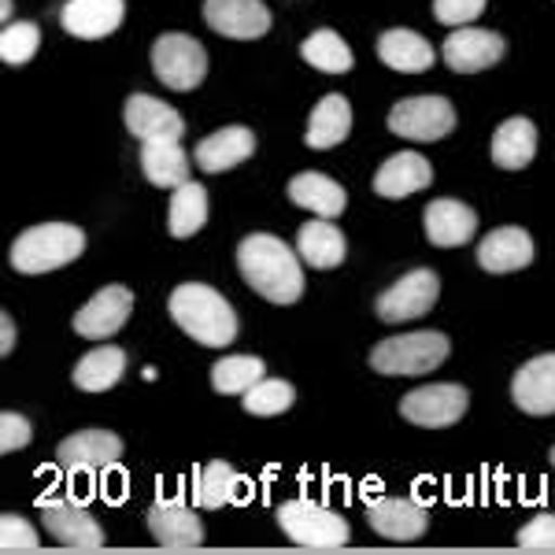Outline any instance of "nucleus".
<instances>
[{"mask_svg":"<svg viewBox=\"0 0 555 555\" xmlns=\"http://www.w3.org/2000/svg\"><path fill=\"white\" fill-rule=\"evenodd\" d=\"M378 60L385 67L400 70V75H423V70L434 67L437 52L429 49L423 34L408 30V26H392L378 38Z\"/></svg>","mask_w":555,"mask_h":555,"instance_id":"25","label":"nucleus"},{"mask_svg":"<svg viewBox=\"0 0 555 555\" xmlns=\"http://www.w3.org/2000/svg\"><path fill=\"white\" fill-rule=\"evenodd\" d=\"M122 441L107 429H82V434L60 441L56 460L64 470H104L112 463H119Z\"/></svg>","mask_w":555,"mask_h":555,"instance_id":"19","label":"nucleus"},{"mask_svg":"<svg viewBox=\"0 0 555 555\" xmlns=\"http://www.w3.org/2000/svg\"><path fill=\"white\" fill-rule=\"evenodd\" d=\"M278 526L300 548H341L348 544V522L337 512L322 504H311V500H285L278 507Z\"/></svg>","mask_w":555,"mask_h":555,"instance_id":"5","label":"nucleus"},{"mask_svg":"<svg viewBox=\"0 0 555 555\" xmlns=\"http://www.w3.org/2000/svg\"><path fill=\"white\" fill-rule=\"evenodd\" d=\"M122 122H127V130L141 141H159V138L178 141L185 133L182 115H178L171 104L156 101V96H149V93L130 96L127 107H122Z\"/></svg>","mask_w":555,"mask_h":555,"instance_id":"18","label":"nucleus"},{"mask_svg":"<svg viewBox=\"0 0 555 555\" xmlns=\"http://www.w3.org/2000/svg\"><path fill=\"white\" fill-rule=\"evenodd\" d=\"M489 0H434V20L444 23V26H470L486 12Z\"/></svg>","mask_w":555,"mask_h":555,"instance_id":"38","label":"nucleus"},{"mask_svg":"<svg viewBox=\"0 0 555 555\" xmlns=\"http://www.w3.org/2000/svg\"><path fill=\"white\" fill-rule=\"evenodd\" d=\"M449 337L437 334V330H418V334H404V337H389V341L374 345L371 352V366L378 374H389V378H418V374L437 371L444 360H449Z\"/></svg>","mask_w":555,"mask_h":555,"instance_id":"4","label":"nucleus"},{"mask_svg":"<svg viewBox=\"0 0 555 555\" xmlns=\"http://www.w3.org/2000/svg\"><path fill=\"white\" fill-rule=\"evenodd\" d=\"M256 152V133L248 127H222L208 133V138L196 145L193 159L201 171L208 175H222L230 171V167H241L245 159H253Z\"/></svg>","mask_w":555,"mask_h":555,"instance_id":"20","label":"nucleus"},{"mask_svg":"<svg viewBox=\"0 0 555 555\" xmlns=\"http://www.w3.org/2000/svg\"><path fill=\"white\" fill-rule=\"evenodd\" d=\"M507 44L500 34L492 30H478V26H455L449 34V41L441 44V56L455 75H478V70H489L504 60Z\"/></svg>","mask_w":555,"mask_h":555,"instance_id":"11","label":"nucleus"},{"mask_svg":"<svg viewBox=\"0 0 555 555\" xmlns=\"http://www.w3.org/2000/svg\"><path fill=\"white\" fill-rule=\"evenodd\" d=\"M204 23L234 41H256L271 30V8L263 0H204Z\"/></svg>","mask_w":555,"mask_h":555,"instance_id":"13","label":"nucleus"},{"mask_svg":"<svg viewBox=\"0 0 555 555\" xmlns=\"http://www.w3.org/2000/svg\"><path fill=\"white\" fill-rule=\"evenodd\" d=\"M492 164L500 171H522L530 167V159L537 156V127L526 115H515V119L500 122L496 133H492Z\"/></svg>","mask_w":555,"mask_h":555,"instance_id":"26","label":"nucleus"},{"mask_svg":"<svg viewBox=\"0 0 555 555\" xmlns=\"http://www.w3.org/2000/svg\"><path fill=\"white\" fill-rule=\"evenodd\" d=\"M300 56L304 64H311L322 75H345V70H352V49L345 44L341 34L334 30H315L308 41L300 44Z\"/></svg>","mask_w":555,"mask_h":555,"instance_id":"33","label":"nucleus"},{"mask_svg":"<svg viewBox=\"0 0 555 555\" xmlns=\"http://www.w3.org/2000/svg\"><path fill=\"white\" fill-rule=\"evenodd\" d=\"M467 389L455 382H441V385H423V389H411L404 400H400V415L415 426L426 429H444L455 426L463 415H467Z\"/></svg>","mask_w":555,"mask_h":555,"instance_id":"8","label":"nucleus"},{"mask_svg":"<svg viewBox=\"0 0 555 555\" xmlns=\"http://www.w3.org/2000/svg\"><path fill=\"white\" fill-rule=\"evenodd\" d=\"M366 522H371L374 533H382L385 541H418L429 526V512L426 504L411 496H378L371 507H366Z\"/></svg>","mask_w":555,"mask_h":555,"instance_id":"14","label":"nucleus"},{"mask_svg":"<svg viewBox=\"0 0 555 555\" xmlns=\"http://www.w3.org/2000/svg\"><path fill=\"white\" fill-rule=\"evenodd\" d=\"M86 253V234L70 222H41L15 237L12 267L20 274H49Z\"/></svg>","mask_w":555,"mask_h":555,"instance_id":"3","label":"nucleus"},{"mask_svg":"<svg viewBox=\"0 0 555 555\" xmlns=\"http://www.w3.org/2000/svg\"><path fill=\"white\" fill-rule=\"evenodd\" d=\"M512 397L526 415H555V352L533 356L530 363L518 366Z\"/></svg>","mask_w":555,"mask_h":555,"instance_id":"16","label":"nucleus"},{"mask_svg":"<svg viewBox=\"0 0 555 555\" xmlns=\"http://www.w3.org/2000/svg\"><path fill=\"white\" fill-rule=\"evenodd\" d=\"M429 182H434V167H429L426 156H418V152H397L374 175V193L385 196V201H404L411 193L429 190Z\"/></svg>","mask_w":555,"mask_h":555,"instance_id":"21","label":"nucleus"},{"mask_svg":"<svg viewBox=\"0 0 555 555\" xmlns=\"http://www.w3.org/2000/svg\"><path fill=\"white\" fill-rule=\"evenodd\" d=\"M38 512H41L44 530L56 537L60 544H67V548L93 552V548H101V544H104V526L96 522V518L89 515L82 504H75V500L41 496Z\"/></svg>","mask_w":555,"mask_h":555,"instance_id":"10","label":"nucleus"},{"mask_svg":"<svg viewBox=\"0 0 555 555\" xmlns=\"http://www.w3.org/2000/svg\"><path fill=\"white\" fill-rule=\"evenodd\" d=\"M15 348V322L8 311H0V356H12Z\"/></svg>","mask_w":555,"mask_h":555,"instance_id":"41","label":"nucleus"},{"mask_svg":"<svg viewBox=\"0 0 555 555\" xmlns=\"http://www.w3.org/2000/svg\"><path fill=\"white\" fill-rule=\"evenodd\" d=\"M130 311H133V293L127 285H104L75 315V334L86 337V341H104V337L119 334L127 326Z\"/></svg>","mask_w":555,"mask_h":555,"instance_id":"12","label":"nucleus"},{"mask_svg":"<svg viewBox=\"0 0 555 555\" xmlns=\"http://www.w3.org/2000/svg\"><path fill=\"white\" fill-rule=\"evenodd\" d=\"M297 400V389L282 378H259L253 389L245 392V411L248 415H259V418H271V415H282V411L293 408Z\"/></svg>","mask_w":555,"mask_h":555,"instance_id":"35","label":"nucleus"},{"mask_svg":"<svg viewBox=\"0 0 555 555\" xmlns=\"http://www.w3.org/2000/svg\"><path fill=\"white\" fill-rule=\"evenodd\" d=\"M141 171L156 190H178V185L193 182L190 178V152L178 145L175 138L141 141Z\"/></svg>","mask_w":555,"mask_h":555,"instance_id":"24","label":"nucleus"},{"mask_svg":"<svg viewBox=\"0 0 555 555\" xmlns=\"http://www.w3.org/2000/svg\"><path fill=\"white\" fill-rule=\"evenodd\" d=\"M297 253L308 267H315V271H334V267L345 263V234L334 227L330 219H315L308 222V227H300L297 234Z\"/></svg>","mask_w":555,"mask_h":555,"instance_id":"27","label":"nucleus"},{"mask_svg":"<svg viewBox=\"0 0 555 555\" xmlns=\"http://www.w3.org/2000/svg\"><path fill=\"white\" fill-rule=\"evenodd\" d=\"M149 530L156 537V544L175 552L185 548H201L204 544V526L196 518L193 507H185L182 500H159V504L149 507Z\"/></svg>","mask_w":555,"mask_h":555,"instance_id":"15","label":"nucleus"},{"mask_svg":"<svg viewBox=\"0 0 555 555\" xmlns=\"http://www.w3.org/2000/svg\"><path fill=\"white\" fill-rule=\"evenodd\" d=\"M241 278L271 304H297L304 297V267L300 253H293L274 234H248L237 245Z\"/></svg>","mask_w":555,"mask_h":555,"instance_id":"1","label":"nucleus"},{"mask_svg":"<svg viewBox=\"0 0 555 555\" xmlns=\"http://www.w3.org/2000/svg\"><path fill=\"white\" fill-rule=\"evenodd\" d=\"M127 374V352L115 345H101L75 363V385L82 392H107Z\"/></svg>","mask_w":555,"mask_h":555,"instance_id":"30","label":"nucleus"},{"mask_svg":"<svg viewBox=\"0 0 555 555\" xmlns=\"http://www.w3.org/2000/svg\"><path fill=\"white\" fill-rule=\"evenodd\" d=\"M289 201L297 204V208H308L311 215H319V219H337L348 204V193L334 178H326L319 171H304L289 182Z\"/></svg>","mask_w":555,"mask_h":555,"instance_id":"28","label":"nucleus"},{"mask_svg":"<svg viewBox=\"0 0 555 555\" xmlns=\"http://www.w3.org/2000/svg\"><path fill=\"white\" fill-rule=\"evenodd\" d=\"M552 463H555V444H552Z\"/></svg>","mask_w":555,"mask_h":555,"instance_id":"43","label":"nucleus"},{"mask_svg":"<svg viewBox=\"0 0 555 555\" xmlns=\"http://www.w3.org/2000/svg\"><path fill=\"white\" fill-rule=\"evenodd\" d=\"M423 222H426L429 245L437 248H460L478 234V215H474L470 204L449 201V196L444 201H429Z\"/></svg>","mask_w":555,"mask_h":555,"instance_id":"22","label":"nucleus"},{"mask_svg":"<svg viewBox=\"0 0 555 555\" xmlns=\"http://www.w3.org/2000/svg\"><path fill=\"white\" fill-rule=\"evenodd\" d=\"M167 311L196 345L204 348H227L237 337V315L230 308V300L222 293H215L211 285L185 282L178 285L167 300Z\"/></svg>","mask_w":555,"mask_h":555,"instance_id":"2","label":"nucleus"},{"mask_svg":"<svg viewBox=\"0 0 555 555\" xmlns=\"http://www.w3.org/2000/svg\"><path fill=\"white\" fill-rule=\"evenodd\" d=\"M41 49V30L34 23H4L0 30V60L8 67L30 64L34 52Z\"/></svg>","mask_w":555,"mask_h":555,"instance_id":"36","label":"nucleus"},{"mask_svg":"<svg viewBox=\"0 0 555 555\" xmlns=\"http://www.w3.org/2000/svg\"><path fill=\"white\" fill-rule=\"evenodd\" d=\"M171 211H167V230L171 237H193L208 222V190L196 182H185L171 190Z\"/></svg>","mask_w":555,"mask_h":555,"instance_id":"31","label":"nucleus"},{"mask_svg":"<svg viewBox=\"0 0 555 555\" xmlns=\"http://www.w3.org/2000/svg\"><path fill=\"white\" fill-rule=\"evenodd\" d=\"M348 130H352V104H348L341 93H330V96H322V101L315 104V112H311L308 138L304 141L322 152V149L341 145V141L348 138Z\"/></svg>","mask_w":555,"mask_h":555,"instance_id":"29","label":"nucleus"},{"mask_svg":"<svg viewBox=\"0 0 555 555\" xmlns=\"http://www.w3.org/2000/svg\"><path fill=\"white\" fill-rule=\"evenodd\" d=\"M237 486H241V478L234 474V467L222 460H211V463H204L201 474H196L193 500L201 507H208V512H219L222 504H230V500L237 496Z\"/></svg>","mask_w":555,"mask_h":555,"instance_id":"34","label":"nucleus"},{"mask_svg":"<svg viewBox=\"0 0 555 555\" xmlns=\"http://www.w3.org/2000/svg\"><path fill=\"white\" fill-rule=\"evenodd\" d=\"M38 548H41V533L26 518L20 515L0 518V552H38Z\"/></svg>","mask_w":555,"mask_h":555,"instance_id":"37","label":"nucleus"},{"mask_svg":"<svg viewBox=\"0 0 555 555\" xmlns=\"http://www.w3.org/2000/svg\"><path fill=\"white\" fill-rule=\"evenodd\" d=\"M259 378H267V366L259 356H222L211 366V385L219 397H245Z\"/></svg>","mask_w":555,"mask_h":555,"instance_id":"32","label":"nucleus"},{"mask_svg":"<svg viewBox=\"0 0 555 555\" xmlns=\"http://www.w3.org/2000/svg\"><path fill=\"white\" fill-rule=\"evenodd\" d=\"M437 297H441L437 274L429 271V267H418V271L400 278L397 285H389L378 297V304H374V311H378L382 322H411V319L429 315Z\"/></svg>","mask_w":555,"mask_h":555,"instance_id":"9","label":"nucleus"},{"mask_svg":"<svg viewBox=\"0 0 555 555\" xmlns=\"http://www.w3.org/2000/svg\"><path fill=\"white\" fill-rule=\"evenodd\" d=\"M34 441V426L30 418L20 411H4L0 415V452H20Z\"/></svg>","mask_w":555,"mask_h":555,"instance_id":"39","label":"nucleus"},{"mask_svg":"<svg viewBox=\"0 0 555 555\" xmlns=\"http://www.w3.org/2000/svg\"><path fill=\"white\" fill-rule=\"evenodd\" d=\"M0 20L12 23V0H0Z\"/></svg>","mask_w":555,"mask_h":555,"instance_id":"42","label":"nucleus"},{"mask_svg":"<svg viewBox=\"0 0 555 555\" xmlns=\"http://www.w3.org/2000/svg\"><path fill=\"white\" fill-rule=\"evenodd\" d=\"M152 70L167 89L178 93H193L208 75V52L190 34H164L152 44Z\"/></svg>","mask_w":555,"mask_h":555,"instance_id":"6","label":"nucleus"},{"mask_svg":"<svg viewBox=\"0 0 555 555\" xmlns=\"http://www.w3.org/2000/svg\"><path fill=\"white\" fill-rule=\"evenodd\" d=\"M518 548L555 552V515H537L518 530Z\"/></svg>","mask_w":555,"mask_h":555,"instance_id":"40","label":"nucleus"},{"mask_svg":"<svg viewBox=\"0 0 555 555\" xmlns=\"http://www.w3.org/2000/svg\"><path fill=\"white\" fill-rule=\"evenodd\" d=\"M478 263L489 274H512L533 263V237L522 227H500L478 245Z\"/></svg>","mask_w":555,"mask_h":555,"instance_id":"23","label":"nucleus"},{"mask_svg":"<svg viewBox=\"0 0 555 555\" xmlns=\"http://www.w3.org/2000/svg\"><path fill=\"white\" fill-rule=\"evenodd\" d=\"M389 130L408 141H441L455 130V107L444 96H408L389 112Z\"/></svg>","mask_w":555,"mask_h":555,"instance_id":"7","label":"nucleus"},{"mask_svg":"<svg viewBox=\"0 0 555 555\" xmlns=\"http://www.w3.org/2000/svg\"><path fill=\"white\" fill-rule=\"evenodd\" d=\"M122 15H127L122 0H67L64 12H60V23H64L70 38L96 41L119 30Z\"/></svg>","mask_w":555,"mask_h":555,"instance_id":"17","label":"nucleus"}]
</instances>
